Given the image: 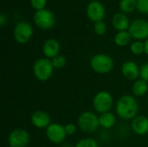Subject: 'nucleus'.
<instances>
[{"label": "nucleus", "mask_w": 148, "mask_h": 147, "mask_svg": "<svg viewBox=\"0 0 148 147\" xmlns=\"http://www.w3.org/2000/svg\"><path fill=\"white\" fill-rule=\"evenodd\" d=\"M139 110L138 102L131 95L121 96L116 104V112L118 115L125 120L135 118Z\"/></svg>", "instance_id": "obj_1"}, {"label": "nucleus", "mask_w": 148, "mask_h": 147, "mask_svg": "<svg viewBox=\"0 0 148 147\" xmlns=\"http://www.w3.org/2000/svg\"><path fill=\"white\" fill-rule=\"evenodd\" d=\"M53 64L49 58H41L36 61L33 66V72L36 79L42 81L49 80L53 74Z\"/></svg>", "instance_id": "obj_2"}, {"label": "nucleus", "mask_w": 148, "mask_h": 147, "mask_svg": "<svg viewBox=\"0 0 148 147\" xmlns=\"http://www.w3.org/2000/svg\"><path fill=\"white\" fill-rule=\"evenodd\" d=\"M90 65L93 70L99 74H108L114 68L113 59L104 54H98L92 57Z\"/></svg>", "instance_id": "obj_3"}, {"label": "nucleus", "mask_w": 148, "mask_h": 147, "mask_svg": "<svg viewBox=\"0 0 148 147\" xmlns=\"http://www.w3.org/2000/svg\"><path fill=\"white\" fill-rule=\"evenodd\" d=\"M78 126L84 133H93L100 126L99 118L94 113L86 111L80 115L78 119Z\"/></svg>", "instance_id": "obj_4"}, {"label": "nucleus", "mask_w": 148, "mask_h": 147, "mask_svg": "<svg viewBox=\"0 0 148 147\" xmlns=\"http://www.w3.org/2000/svg\"><path fill=\"white\" fill-rule=\"evenodd\" d=\"M113 98L112 95L106 91L99 92L94 98L93 104L95 110L100 113H105L109 112L113 107Z\"/></svg>", "instance_id": "obj_5"}, {"label": "nucleus", "mask_w": 148, "mask_h": 147, "mask_svg": "<svg viewBox=\"0 0 148 147\" xmlns=\"http://www.w3.org/2000/svg\"><path fill=\"white\" fill-rule=\"evenodd\" d=\"M34 21L38 27L43 29H48L54 26L55 16H54V14L50 10L42 9L35 12Z\"/></svg>", "instance_id": "obj_6"}, {"label": "nucleus", "mask_w": 148, "mask_h": 147, "mask_svg": "<svg viewBox=\"0 0 148 147\" xmlns=\"http://www.w3.org/2000/svg\"><path fill=\"white\" fill-rule=\"evenodd\" d=\"M8 141L10 146L26 147L29 143V134L24 129H16L10 133Z\"/></svg>", "instance_id": "obj_7"}, {"label": "nucleus", "mask_w": 148, "mask_h": 147, "mask_svg": "<svg viewBox=\"0 0 148 147\" xmlns=\"http://www.w3.org/2000/svg\"><path fill=\"white\" fill-rule=\"evenodd\" d=\"M131 36L136 39H145L148 37V22L144 19H135L129 26Z\"/></svg>", "instance_id": "obj_8"}, {"label": "nucleus", "mask_w": 148, "mask_h": 147, "mask_svg": "<svg viewBox=\"0 0 148 147\" xmlns=\"http://www.w3.org/2000/svg\"><path fill=\"white\" fill-rule=\"evenodd\" d=\"M46 135L47 138L53 143L60 144L63 142L65 139L67 133L65 131V126H62L60 124L53 123L50 124L46 130Z\"/></svg>", "instance_id": "obj_9"}, {"label": "nucleus", "mask_w": 148, "mask_h": 147, "mask_svg": "<svg viewBox=\"0 0 148 147\" xmlns=\"http://www.w3.org/2000/svg\"><path fill=\"white\" fill-rule=\"evenodd\" d=\"M33 30L32 27L29 23L26 22H20L18 23L14 29V36L15 39L19 43H25L27 42L31 36H32Z\"/></svg>", "instance_id": "obj_10"}, {"label": "nucleus", "mask_w": 148, "mask_h": 147, "mask_svg": "<svg viewBox=\"0 0 148 147\" xmlns=\"http://www.w3.org/2000/svg\"><path fill=\"white\" fill-rule=\"evenodd\" d=\"M88 16L92 20L96 22L101 21L105 16V8L98 1H93L87 7Z\"/></svg>", "instance_id": "obj_11"}, {"label": "nucleus", "mask_w": 148, "mask_h": 147, "mask_svg": "<svg viewBox=\"0 0 148 147\" xmlns=\"http://www.w3.org/2000/svg\"><path fill=\"white\" fill-rule=\"evenodd\" d=\"M121 72L123 76L130 81L136 80L139 75H140V69L139 68L138 65L132 61L126 62L125 63H123Z\"/></svg>", "instance_id": "obj_12"}, {"label": "nucleus", "mask_w": 148, "mask_h": 147, "mask_svg": "<svg viewBox=\"0 0 148 147\" xmlns=\"http://www.w3.org/2000/svg\"><path fill=\"white\" fill-rule=\"evenodd\" d=\"M31 122L37 128H47L50 125V117L44 111H36L31 116Z\"/></svg>", "instance_id": "obj_13"}, {"label": "nucleus", "mask_w": 148, "mask_h": 147, "mask_svg": "<svg viewBox=\"0 0 148 147\" xmlns=\"http://www.w3.org/2000/svg\"><path fill=\"white\" fill-rule=\"evenodd\" d=\"M59 50H60V44L56 39L53 38L47 40L42 47L43 54L45 55V56H47V58L53 59L54 57L58 55Z\"/></svg>", "instance_id": "obj_14"}, {"label": "nucleus", "mask_w": 148, "mask_h": 147, "mask_svg": "<svg viewBox=\"0 0 148 147\" xmlns=\"http://www.w3.org/2000/svg\"><path fill=\"white\" fill-rule=\"evenodd\" d=\"M133 131L138 135H145L148 133V118L145 116L136 117L132 123Z\"/></svg>", "instance_id": "obj_15"}, {"label": "nucleus", "mask_w": 148, "mask_h": 147, "mask_svg": "<svg viewBox=\"0 0 148 147\" xmlns=\"http://www.w3.org/2000/svg\"><path fill=\"white\" fill-rule=\"evenodd\" d=\"M113 24L114 28L120 31L126 30V29L129 28V21L127 16L123 13H116L113 17Z\"/></svg>", "instance_id": "obj_16"}, {"label": "nucleus", "mask_w": 148, "mask_h": 147, "mask_svg": "<svg viewBox=\"0 0 148 147\" xmlns=\"http://www.w3.org/2000/svg\"><path fill=\"white\" fill-rule=\"evenodd\" d=\"M115 123H116V118L110 112L102 113L99 117V124L103 128L109 129V128L113 127L115 125Z\"/></svg>", "instance_id": "obj_17"}, {"label": "nucleus", "mask_w": 148, "mask_h": 147, "mask_svg": "<svg viewBox=\"0 0 148 147\" xmlns=\"http://www.w3.org/2000/svg\"><path fill=\"white\" fill-rule=\"evenodd\" d=\"M133 93L135 96H143L148 89L147 82L144 80H138L133 85Z\"/></svg>", "instance_id": "obj_18"}, {"label": "nucleus", "mask_w": 148, "mask_h": 147, "mask_svg": "<svg viewBox=\"0 0 148 147\" xmlns=\"http://www.w3.org/2000/svg\"><path fill=\"white\" fill-rule=\"evenodd\" d=\"M130 40H131V35L129 32H127L126 30L118 32L114 37V42L118 46H125L128 44Z\"/></svg>", "instance_id": "obj_19"}, {"label": "nucleus", "mask_w": 148, "mask_h": 147, "mask_svg": "<svg viewBox=\"0 0 148 147\" xmlns=\"http://www.w3.org/2000/svg\"><path fill=\"white\" fill-rule=\"evenodd\" d=\"M121 9L125 12H131L137 7L136 0H121L120 3Z\"/></svg>", "instance_id": "obj_20"}, {"label": "nucleus", "mask_w": 148, "mask_h": 147, "mask_svg": "<svg viewBox=\"0 0 148 147\" xmlns=\"http://www.w3.org/2000/svg\"><path fill=\"white\" fill-rule=\"evenodd\" d=\"M75 147H100L98 143L90 138H86V139H81L77 144Z\"/></svg>", "instance_id": "obj_21"}, {"label": "nucleus", "mask_w": 148, "mask_h": 147, "mask_svg": "<svg viewBox=\"0 0 148 147\" xmlns=\"http://www.w3.org/2000/svg\"><path fill=\"white\" fill-rule=\"evenodd\" d=\"M51 62H52L53 67L56 68H62L66 65V58L61 55H58L56 57H54Z\"/></svg>", "instance_id": "obj_22"}, {"label": "nucleus", "mask_w": 148, "mask_h": 147, "mask_svg": "<svg viewBox=\"0 0 148 147\" xmlns=\"http://www.w3.org/2000/svg\"><path fill=\"white\" fill-rule=\"evenodd\" d=\"M131 50L135 55H140L145 52V44L141 42H134L131 45Z\"/></svg>", "instance_id": "obj_23"}, {"label": "nucleus", "mask_w": 148, "mask_h": 147, "mask_svg": "<svg viewBox=\"0 0 148 147\" xmlns=\"http://www.w3.org/2000/svg\"><path fill=\"white\" fill-rule=\"evenodd\" d=\"M94 29L96 34L98 35H103L106 32L107 27H106V23L102 21H99L96 22L94 25Z\"/></svg>", "instance_id": "obj_24"}, {"label": "nucleus", "mask_w": 148, "mask_h": 147, "mask_svg": "<svg viewBox=\"0 0 148 147\" xmlns=\"http://www.w3.org/2000/svg\"><path fill=\"white\" fill-rule=\"evenodd\" d=\"M136 8L142 13H148V0H137Z\"/></svg>", "instance_id": "obj_25"}, {"label": "nucleus", "mask_w": 148, "mask_h": 147, "mask_svg": "<svg viewBox=\"0 0 148 147\" xmlns=\"http://www.w3.org/2000/svg\"><path fill=\"white\" fill-rule=\"evenodd\" d=\"M46 2H47V0H30L32 7H34L37 10L43 9V7L46 4Z\"/></svg>", "instance_id": "obj_26"}, {"label": "nucleus", "mask_w": 148, "mask_h": 147, "mask_svg": "<svg viewBox=\"0 0 148 147\" xmlns=\"http://www.w3.org/2000/svg\"><path fill=\"white\" fill-rule=\"evenodd\" d=\"M140 77L142 80L148 82V62L145 63L140 68Z\"/></svg>", "instance_id": "obj_27"}, {"label": "nucleus", "mask_w": 148, "mask_h": 147, "mask_svg": "<svg viewBox=\"0 0 148 147\" xmlns=\"http://www.w3.org/2000/svg\"><path fill=\"white\" fill-rule=\"evenodd\" d=\"M65 131H66L67 135H73L76 132V126H75V125H74L72 123L67 124L65 126Z\"/></svg>", "instance_id": "obj_28"}, {"label": "nucleus", "mask_w": 148, "mask_h": 147, "mask_svg": "<svg viewBox=\"0 0 148 147\" xmlns=\"http://www.w3.org/2000/svg\"><path fill=\"white\" fill-rule=\"evenodd\" d=\"M5 22H6V16H4L3 13H1L0 14V25L3 26L5 23Z\"/></svg>", "instance_id": "obj_29"}, {"label": "nucleus", "mask_w": 148, "mask_h": 147, "mask_svg": "<svg viewBox=\"0 0 148 147\" xmlns=\"http://www.w3.org/2000/svg\"><path fill=\"white\" fill-rule=\"evenodd\" d=\"M144 44H145V52L147 55H148V39L144 42Z\"/></svg>", "instance_id": "obj_30"}, {"label": "nucleus", "mask_w": 148, "mask_h": 147, "mask_svg": "<svg viewBox=\"0 0 148 147\" xmlns=\"http://www.w3.org/2000/svg\"><path fill=\"white\" fill-rule=\"evenodd\" d=\"M8 147H12V146H8Z\"/></svg>", "instance_id": "obj_31"}, {"label": "nucleus", "mask_w": 148, "mask_h": 147, "mask_svg": "<svg viewBox=\"0 0 148 147\" xmlns=\"http://www.w3.org/2000/svg\"><path fill=\"white\" fill-rule=\"evenodd\" d=\"M147 101H148V98H147Z\"/></svg>", "instance_id": "obj_32"}]
</instances>
